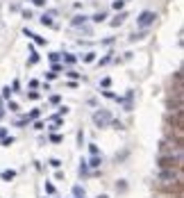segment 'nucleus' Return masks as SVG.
Instances as JSON below:
<instances>
[{
	"mask_svg": "<svg viewBox=\"0 0 184 198\" xmlns=\"http://www.w3.org/2000/svg\"><path fill=\"white\" fill-rule=\"evenodd\" d=\"M73 194H75V196H84V191H82V187H75V189H73Z\"/></svg>",
	"mask_w": 184,
	"mask_h": 198,
	"instance_id": "6ab92c4d",
	"label": "nucleus"
},
{
	"mask_svg": "<svg viewBox=\"0 0 184 198\" xmlns=\"http://www.w3.org/2000/svg\"><path fill=\"white\" fill-rule=\"evenodd\" d=\"M84 21H87V16H75V18H73L71 23H73V25H75V27H77V25H82V23H84Z\"/></svg>",
	"mask_w": 184,
	"mask_h": 198,
	"instance_id": "9d476101",
	"label": "nucleus"
},
{
	"mask_svg": "<svg viewBox=\"0 0 184 198\" xmlns=\"http://www.w3.org/2000/svg\"><path fill=\"white\" fill-rule=\"evenodd\" d=\"M84 62H87V64L96 62V52H87V55H84Z\"/></svg>",
	"mask_w": 184,
	"mask_h": 198,
	"instance_id": "9b49d317",
	"label": "nucleus"
},
{
	"mask_svg": "<svg viewBox=\"0 0 184 198\" xmlns=\"http://www.w3.org/2000/svg\"><path fill=\"white\" fill-rule=\"evenodd\" d=\"M100 164H102V160H100V157H93V160H91V164H89V166H91V168H98V166H100Z\"/></svg>",
	"mask_w": 184,
	"mask_h": 198,
	"instance_id": "f8f14e48",
	"label": "nucleus"
},
{
	"mask_svg": "<svg viewBox=\"0 0 184 198\" xmlns=\"http://www.w3.org/2000/svg\"><path fill=\"white\" fill-rule=\"evenodd\" d=\"M157 21V14H155V11H141L139 14V18H136V25L139 27H148V25H152V23Z\"/></svg>",
	"mask_w": 184,
	"mask_h": 198,
	"instance_id": "f03ea898",
	"label": "nucleus"
},
{
	"mask_svg": "<svg viewBox=\"0 0 184 198\" xmlns=\"http://www.w3.org/2000/svg\"><path fill=\"white\" fill-rule=\"evenodd\" d=\"M159 168H180L182 155H159Z\"/></svg>",
	"mask_w": 184,
	"mask_h": 198,
	"instance_id": "f257e3e1",
	"label": "nucleus"
},
{
	"mask_svg": "<svg viewBox=\"0 0 184 198\" xmlns=\"http://www.w3.org/2000/svg\"><path fill=\"white\" fill-rule=\"evenodd\" d=\"M0 116H2V109H0Z\"/></svg>",
	"mask_w": 184,
	"mask_h": 198,
	"instance_id": "5701e85b",
	"label": "nucleus"
},
{
	"mask_svg": "<svg viewBox=\"0 0 184 198\" xmlns=\"http://www.w3.org/2000/svg\"><path fill=\"white\" fill-rule=\"evenodd\" d=\"M125 2H127V0H125Z\"/></svg>",
	"mask_w": 184,
	"mask_h": 198,
	"instance_id": "b1692460",
	"label": "nucleus"
},
{
	"mask_svg": "<svg viewBox=\"0 0 184 198\" xmlns=\"http://www.w3.org/2000/svg\"><path fill=\"white\" fill-rule=\"evenodd\" d=\"M39 21H41L43 25H48V27H55V23H53V11H50V14H43Z\"/></svg>",
	"mask_w": 184,
	"mask_h": 198,
	"instance_id": "423d86ee",
	"label": "nucleus"
},
{
	"mask_svg": "<svg viewBox=\"0 0 184 198\" xmlns=\"http://www.w3.org/2000/svg\"><path fill=\"white\" fill-rule=\"evenodd\" d=\"M5 137V130H2V127H0V139H2Z\"/></svg>",
	"mask_w": 184,
	"mask_h": 198,
	"instance_id": "412c9836",
	"label": "nucleus"
},
{
	"mask_svg": "<svg viewBox=\"0 0 184 198\" xmlns=\"http://www.w3.org/2000/svg\"><path fill=\"white\" fill-rule=\"evenodd\" d=\"M98 198H109V196H98Z\"/></svg>",
	"mask_w": 184,
	"mask_h": 198,
	"instance_id": "4be33fe9",
	"label": "nucleus"
},
{
	"mask_svg": "<svg viewBox=\"0 0 184 198\" xmlns=\"http://www.w3.org/2000/svg\"><path fill=\"white\" fill-rule=\"evenodd\" d=\"M50 166H53V168H59L61 162H59V160H50Z\"/></svg>",
	"mask_w": 184,
	"mask_h": 198,
	"instance_id": "2eb2a0df",
	"label": "nucleus"
},
{
	"mask_svg": "<svg viewBox=\"0 0 184 198\" xmlns=\"http://www.w3.org/2000/svg\"><path fill=\"white\" fill-rule=\"evenodd\" d=\"M2 96H5V98L11 96V89H9V87H5V89H2Z\"/></svg>",
	"mask_w": 184,
	"mask_h": 198,
	"instance_id": "a211bd4d",
	"label": "nucleus"
},
{
	"mask_svg": "<svg viewBox=\"0 0 184 198\" xmlns=\"http://www.w3.org/2000/svg\"><path fill=\"white\" fill-rule=\"evenodd\" d=\"M37 62H39V55H37V50L32 48V57H30V62H27V64H37Z\"/></svg>",
	"mask_w": 184,
	"mask_h": 198,
	"instance_id": "ddd939ff",
	"label": "nucleus"
},
{
	"mask_svg": "<svg viewBox=\"0 0 184 198\" xmlns=\"http://www.w3.org/2000/svg\"><path fill=\"white\" fill-rule=\"evenodd\" d=\"M32 2L37 5V7H43V5H45V0H32Z\"/></svg>",
	"mask_w": 184,
	"mask_h": 198,
	"instance_id": "aec40b11",
	"label": "nucleus"
},
{
	"mask_svg": "<svg viewBox=\"0 0 184 198\" xmlns=\"http://www.w3.org/2000/svg\"><path fill=\"white\" fill-rule=\"evenodd\" d=\"M14 176H16V171H2V173H0L2 180H14Z\"/></svg>",
	"mask_w": 184,
	"mask_h": 198,
	"instance_id": "1a4fd4ad",
	"label": "nucleus"
},
{
	"mask_svg": "<svg viewBox=\"0 0 184 198\" xmlns=\"http://www.w3.org/2000/svg\"><path fill=\"white\" fill-rule=\"evenodd\" d=\"M23 34H25L27 39H32L34 43H39V46H45V39H43V37H39V34H34V32H30V30H25Z\"/></svg>",
	"mask_w": 184,
	"mask_h": 198,
	"instance_id": "39448f33",
	"label": "nucleus"
},
{
	"mask_svg": "<svg viewBox=\"0 0 184 198\" xmlns=\"http://www.w3.org/2000/svg\"><path fill=\"white\" fill-rule=\"evenodd\" d=\"M159 180L168 184V182H175V180H180V178H177L175 168H162V173H159Z\"/></svg>",
	"mask_w": 184,
	"mask_h": 198,
	"instance_id": "7ed1b4c3",
	"label": "nucleus"
},
{
	"mask_svg": "<svg viewBox=\"0 0 184 198\" xmlns=\"http://www.w3.org/2000/svg\"><path fill=\"white\" fill-rule=\"evenodd\" d=\"M64 59H66V64H73V62H75V57H73V55H64Z\"/></svg>",
	"mask_w": 184,
	"mask_h": 198,
	"instance_id": "f3484780",
	"label": "nucleus"
},
{
	"mask_svg": "<svg viewBox=\"0 0 184 198\" xmlns=\"http://www.w3.org/2000/svg\"><path fill=\"white\" fill-rule=\"evenodd\" d=\"M105 18H107V14H105V11H98V14H93V16H91V21H93V23H102Z\"/></svg>",
	"mask_w": 184,
	"mask_h": 198,
	"instance_id": "0eeeda50",
	"label": "nucleus"
},
{
	"mask_svg": "<svg viewBox=\"0 0 184 198\" xmlns=\"http://www.w3.org/2000/svg\"><path fill=\"white\" fill-rule=\"evenodd\" d=\"M123 5H125V0H116V2H114V9H123Z\"/></svg>",
	"mask_w": 184,
	"mask_h": 198,
	"instance_id": "4468645a",
	"label": "nucleus"
},
{
	"mask_svg": "<svg viewBox=\"0 0 184 198\" xmlns=\"http://www.w3.org/2000/svg\"><path fill=\"white\" fill-rule=\"evenodd\" d=\"M11 143H14V137H7V139L2 141V146H11Z\"/></svg>",
	"mask_w": 184,
	"mask_h": 198,
	"instance_id": "dca6fc26",
	"label": "nucleus"
},
{
	"mask_svg": "<svg viewBox=\"0 0 184 198\" xmlns=\"http://www.w3.org/2000/svg\"><path fill=\"white\" fill-rule=\"evenodd\" d=\"M125 18H127V16H125V14H123V11H120V14L116 16V18H114V21H112V25H114V27H118V25H120V23H123Z\"/></svg>",
	"mask_w": 184,
	"mask_h": 198,
	"instance_id": "6e6552de",
	"label": "nucleus"
},
{
	"mask_svg": "<svg viewBox=\"0 0 184 198\" xmlns=\"http://www.w3.org/2000/svg\"><path fill=\"white\" fill-rule=\"evenodd\" d=\"M93 121L102 127V125H107L109 121H112V116H109V112H96V114H93Z\"/></svg>",
	"mask_w": 184,
	"mask_h": 198,
	"instance_id": "20e7f679",
	"label": "nucleus"
}]
</instances>
